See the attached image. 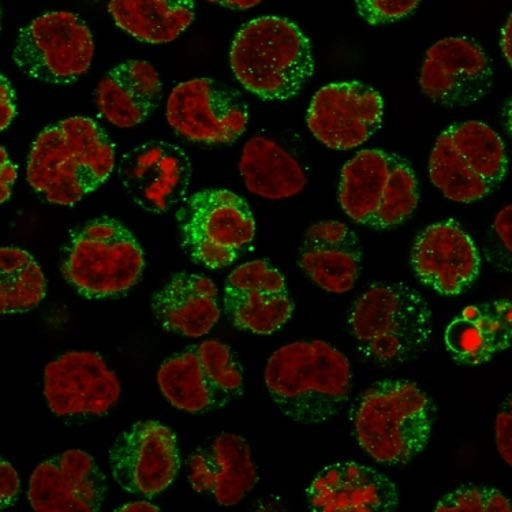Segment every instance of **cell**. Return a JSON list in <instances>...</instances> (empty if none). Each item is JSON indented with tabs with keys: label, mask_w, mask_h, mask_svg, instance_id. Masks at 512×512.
<instances>
[{
	"label": "cell",
	"mask_w": 512,
	"mask_h": 512,
	"mask_svg": "<svg viewBox=\"0 0 512 512\" xmlns=\"http://www.w3.org/2000/svg\"><path fill=\"white\" fill-rule=\"evenodd\" d=\"M339 204L353 222L375 230L401 226L420 203L410 164L383 149L358 152L342 168Z\"/></svg>",
	"instance_id": "52a82bcc"
},
{
	"label": "cell",
	"mask_w": 512,
	"mask_h": 512,
	"mask_svg": "<svg viewBox=\"0 0 512 512\" xmlns=\"http://www.w3.org/2000/svg\"><path fill=\"white\" fill-rule=\"evenodd\" d=\"M108 458L119 487L144 497L171 487L181 467L177 436L158 421H140L127 429L112 444Z\"/></svg>",
	"instance_id": "5bb4252c"
},
{
	"label": "cell",
	"mask_w": 512,
	"mask_h": 512,
	"mask_svg": "<svg viewBox=\"0 0 512 512\" xmlns=\"http://www.w3.org/2000/svg\"><path fill=\"white\" fill-rule=\"evenodd\" d=\"M511 37H512V29H511V16H508L506 24L503 25L502 28V36H500V48H502L503 56L506 58L508 65L511 66V55H512V46H511Z\"/></svg>",
	"instance_id": "8d00e7d4"
},
{
	"label": "cell",
	"mask_w": 512,
	"mask_h": 512,
	"mask_svg": "<svg viewBox=\"0 0 512 512\" xmlns=\"http://www.w3.org/2000/svg\"><path fill=\"white\" fill-rule=\"evenodd\" d=\"M383 117V97L376 89L357 81L335 82L313 96L306 122L325 147L349 151L375 136Z\"/></svg>",
	"instance_id": "2e32d148"
},
{
	"label": "cell",
	"mask_w": 512,
	"mask_h": 512,
	"mask_svg": "<svg viewBox=\"0 0 512 512\" xmlns=\"http://www.w3.org/2000/svg\"><path fill=\"white\" fill-rule=\"evenodd\" d=\"M246 189L265 200L298 196L308 185L300 162L272 138L254 136L246 142L239 160Z\"/></svg>",
	"instance_id": "4316f807"
},
{
	"label": "cell",
	"mask_w": 512,
	"mask_h": 512,
	"mask_svg": "<svg viewBox=\"0 0 512 512\" xmlns=\"http://www.w3.org/2000/svg\"><path fill=\"white\" fill-rule=\"evenodd\" d=\"M437 512H511L510 500L497 489L461 487L444 496L436 504Z\"/></svg>",
	"instance_id": "f546056e"
},
{
	"label": "cell",
	"mask_w": 512,
	"mask_h": 512,
	"mask_svg": "<svg viewBox=\"0 0 512 512\" xmlns=\"http://www.w3.org/2000/svg\"><path fill=\"white\" fill-rule=\"evenodd\" d=\"M190 487L223 507L237 506L259 482L252 450L244 437L220 433L189 457Z\"/></svg>",
	"instance_id": "44dd1931"
},
{
	"label": "cell",
	"mask_w": 512,
	"mask_h": 512,
	"mask_svg": "<svg viewBox=\"0 0 512 512\" xmlns=\"http://www.w3.org/2000/svg\"><path fill=\"white\" fill-rule=\"evenodd\" d=\"M152 312L164 330L201 338L222 316L218 287L207 276L179 272L153 294Z\"/></svg>",
	"instance_id": "cb8c5ba5"
},
{
	"label": "cell",
	"mask_w": 512,
	"mask_h": 512,
	"mask_svg": "<svg viewBox=\"0 0 512 512\" xmlns=\"http://www.w3.org/2000/svg\"><path fill=\"white\" fill-rule=\"evenodd\" d=\"M493 77L491 58L477 41L469 37H447L426 52L420 87L439 106L467 107L491 92Z\"/></svg>",
	"instance_id": "9a60e30c"
},
{
	"label": "cell",
	"mask_w": 512,
	"mask_h": 512,
	"mask_svg": "<svg viewBox=\"0 0 512 512\" xmlns=\"http://www.w3.org/2000/svg\"><path fill=\"white\" fill-rule=\"evenodd\" d=\"M265 387L276 409L305 425L332 420L345 407L353 373L342 351L323 340L295 342L269 357Z\"/></svg>",
	"instance_id": "7a4b0ae2"
},
{
	"label": "cell",
	"mask_w": 512,
	"mask_h": 512,
	"mask_svg": "<svg viewBox=\"0 0 512 512\" xmlns=\"http://www.w3.org/2000/svg\"><path fill=\"white\" fill-rule=\"evenodd\" d=\"M107 496V478L91 454L67 450L41 462L29 480L28 500L39 512H95Z\"/></svg>",
	"instance_id": "d6986e66"
},
{
	"label": "cell",
	"mask_w": 512,
	"mask_h": 512,
	"mask_svg": "<svg viewBox=\"0 0 512 512\" xmlns=\"http://www.w3.org/2000/svg\"><path fill=\"white\" fill-rule=\"evenodd\" d=\"M410 261L417 278L443 295H458L469 289L481 268L473 238L455 220L422 230L411 249Z\"/></svg>",
	"instance_id": "ffe728a7"
},
{
	"label": "cell",
	"mask_w": 512,
	"mask_h": 512,
	"mask_svg": "<svg viewBox=\"0 0 512 512\" xmlns=\"http://www.w3.org/2000/svg\"><path fill=\"white\" fill-rule=\"evenodd\" d=\"M506 145L488 125L477 121L454 123L435 142L429 158V177L443 196L470 204L491 196L506 178Z\"/></svg>",
	"instance_id": "ba28073f"
},
{
	"label": "cell",
	"mask_w": 512,
	"mask_h": 512,
	"mask_svg": "<svg viewBox=\"0 0 512 512\" xmlns=\"http://www.w3.org/2000/svg\"><path fill=\"white\" fill-rule=\"evenodd\" d=\"M95 40L87 22L71 11H51L18 33L13 59L33 80L69 85L91 69Z\"/></svg>",
	"instance_id": "8fae6325"
},
{
	"label": "cell",
	"mask_w": 512,
	"mask_h": 512,
	"mask_svg": "<svg viewBox=\"0 0 512 512\" xmlns=\"http://www.w3.org/2000/svg\"><path fill=\"white\" fill-rule=\"evenodd\" d=\"M158 386L175 409L203 414L222 409L244 391L237 355L220 340H204L160 365Z\"/></svg>",
	"instance_id": "30bf717a"
},
{
	"label": "cell",
	"mask_w": 512,
	"mask_h": 512,
	"mask_svg": "<svg viewBox=\"0 0 512 512\" xmlns=\"http://www.w3.org/2000/svg\"><path fill=\"white\" fill-rule=\"evenodd\" d=\"M117 511L122 512H153L160 511V507L155 506L147 500H136V502H130L123 504L122 507L117 508Z\"/></svg>",
	"instance_id": "74e56055"
},
{
	"label": "cell",
	"mask_w": 512,
	"mask_h": 512,
	"mask_svg": "<svg viewBox=\"0 0 512 512\" xmlns=\"http://www.w3.org/2000/svg\"><path fill=\"white\" fill-rule=\"evenodd\" d=\"M349 327L365 360L401 365L420 357L431 342L432 312L406 284L375 283L351 306Z\"/></svg>",
	"instance_id": "3957f363"
},
{
	"label": "cell",
	"mask_w": 512,
	"mask_h": 512,
	"mask_svg": "<svg viewBox=\"0 0 512 512\" xmlns=\"http://www.w3.org/2000/svg\"><path fill=\"white\" fill-rule=\"evenodd\" d=\"M21 493V480L16 467L0 457V511L17 503Z\"/></svg>",
	"instance_id": "d6a6232c"
},
{
	"label": "cell",
	"mask_w": 512,
	"mask_h": 512,
	"mask_svg": "<svg viewBox=\"0 0 512 512\" xmlns=\"http://www.w3.org/2000/svg\"><path fill=\"white\" fill-rule=\"evenodd\" d=\"M17 115V97L13 85L0 73V132L11 125Z\"/></svg>",
	"instance_id": "836d02e7"
},
{
	"label": "cell",
	"mask_w": 512,
	"mask_h": 512,
	"mask_svg": "<svg viewBox=\"0 0 512 512\" xmlns=\"http://www.w3.org/2000/svg\"><path fill=\"white\" fill-rule=\"evenodd\" d=\"M358 14L369 25L391 24L410 16L421 0H354Z\"/></svg>",
	"instance_id": "4dcf8cb0"
},
{
	"label": "cell",
	"mask_w": 512,
	"mask_h": 512,
	"mask_svg": "<svg viewBox=\"0 0 512 512\" xmlns=\"http://www.w3.org/2000/svg\"><path fill=\"white\" fill-rule=\"evenodd\" d=\"M18 178V168L11 162L9 153L0 145V205L7 203Z\"/></svg>",
	"instance_id": "e575fe53"
},
{
	"label": "cell",
	"mask_w": 512,
	"mask_h": 512,
	"mask_svg": "<svg viewBox=\"0 0 512 512\" xmlns=\"http://www.w3.org/2000/svg\"><path fill=\"white\" fill-rule=\"evenodd\" d=\"M263 2L264 0H220L219 5L230 10H249Z\"/></svg>",
	"instance_id": "f35d334b"
},
{
	"label": "cell",
	"mask_w": 512,
	"mask_h": 512,
	"mask_svg": "<svg viewBox=\"0 0 512 512\" xmlns=\"http://www.w3.org/2000/svg\"><path fill=\"white\" fill-rule=\"evenodd\" d=\"M512 310L510 300L466 306L448 324L444 343L455 361L481 365L511 346Z\"/></svg>",
	"instance_id": "484cf974"
},
{
	"label": "cell",
	"mask_w": 512,
	"mask_h": 512,
	"mask_svg": "<svg viewBox=\"0 0 512 512\" xmlns=\"http://www.w3.org/2000/svg\"><path fill=\"white\" fill-rule=\"evenodd\" d=\"M435 406L417 384L384 380L355 402L354 433L362 450L376 462L406 465L428 446Z\"/></svg>",
	"instance_id": "277c9868"
},
{
	"label": "cell",
	"mask_w": 512,
	"mask_h": 512,
	"mask_svg": "<svg viewBox=\"0 0 512 512\" xmlns=\"http://www.w3.org/2000/svg\"><path fill=\"white\" fill-rule=\"evenodd\" d=\"M162 96L159 73L145 61L121 63L108 71L96 88L100 114L119 129H130L147 121Z\"/></svg>",
	"instance_id": "d4e9b609"
},
{
	"label": "cell",
	"mask_w": 512,
	"mask_h": 512,
	"mask_svg": "<svg viewBox=\"0 0 512 512\" xmlns=\"http://www.w3.org/2000/svg\"><path fill=\"white\" fill-rule=\"evenodd\" d=\"M46 295V275L35 257L16 246L0 248V315L29 312Z\"/></svg>",
	"instance_id": "f1b7e54d"
},
{
	"label": "cell",
	"mask_w": 512,
	"mask_h": 512,
	"mask_svg": "<svg viewBox=\"0 0 512 512\" xmlns=\"http://www.w3.org/2000/svg\"><path fill=\"white\" fill-rule=\"evenodd\" d=\"M496 447L500 458L511 466L512 459V410L511 396H507L495 422Z\"/></svg>",
	"instance_id": "1f68e13d"
},
{
	"label": "cell",
	"mask_w": 512,
	"mask_h": 512,
	"mask_svg": "<svg viewBox=\"0 0 512 512\" xmlns=\"http://www.w3.org/2000/svg\"><path fill=\"white\" fill-rule=\"evenodd\" d=\"M112 20L134 39L148 44L177 40L196 18V0H110Z\"/></svg>",
	"instance_id": "83f0119b"
},
{
	"label": "cell",
	"mask_w": 512,
	"mask_h": 512,
	"mask_svg": "<svg viewBox=\"0 0 512 512\" xmlns=\"http://www.w3.org/2000/svg\"><path fill=\"white\" fill-rule=\"evenodd\" d=\"M44 398L61 418L102 417L118 405L121 380L95 351H69L44 369Z\"/></svg>",
	"instance_id": "4fadbf2b"
},
{
	"label": "cell",
	"mask_w": 512,
	"mask_h": 512,
	"mask_svg": "<svg viewBox=\"0 0 512 512\" xmlns=\"http://www.w3.org/2000/svg\"><path fill=\"white\" fill-rule=\"evenodd\" d=\"M166 117L186 140L223 145L245 133L249 108L234 89L211 78H194L181 82L168 95Z\"/></svg>",
	"instance_id": "7c38bea8"
},
{
	"label": "cell",
	"mask_w": 512,
	"mask_h": 512,
	"mask_svg": "<svg viewBox=\"0 0 512 512\" xmlns=\"http://www.w3.org/2000/svg\"><path fill=\"white\" fill-rule=\"evenodd\" d=\"M118 175L138 207L164 213L181 203L188 192L192 164L177 145L151 141L122 156Z\"/></svg>",
	"instance_id": "ac0fdd59"
},
{
	"label": "cell",
	"mask_w": 512,
	"mask_h": 512,
	"mask_svg": "<svg viewBox=\"0 0 512 512\" xmlns=\"http://www.w3.org/2000/svg\"><path fill=\"white\" fill-rule=\"evenodd\" d=\"M511 205L508 204L497 213L495 222H493V237L499 241V245L506 250L508 256H511Z\"/></svg>",
	"instance_id": "d590c367"
},
{
	"label": "cell",
	"mask_w": 512,
	"mask_h": 512,
	"mask_svg": "<svg viewBox=\"0 0 512 512\" xmlns=\"http://www.w3.org/2000/svg\"><path fill=\"white\" fill-rule=\"evenodd\" d=\"M177 224L183 250L209 269L235 263L256 237L252 209L230 190L194 193L178 209Z\"/></svg>",
	"instance_id": "9c48e42d"
},
{
	"label": "cell",
	"mask_w": 512,
	"mask_h": 512,
	"mask_svg": "<svg viewBox=\"0 0 512 512\" xmlns=\"http://www.w3.org/2000/svg\"><path fill=\"white\" fill-rule=\"evenodd\" d=\"M207 2H209V3H218V5H219L220 0H207Z\"/></svg>",
	"instance_id": "60d3db41"
},
{
	"label": "cell",
	"mask_w": 512,
	"mask_h": 512,
	"mask_svg": "<svg viewBox=\"0 0 512 512\" xmlns=\"http://www.w3.org/2000/svg\"><path fill=\"white\" fill-rule=\"evenodd\" d=\"M145 256L132 231L112 218L85 223L62 250L61 272L85 298L121 297L140 282Z\"/></svg>",
	"instance_id": "8992f818"
},
{
	"label": "cell",
	"mask_w": 512,
	"mask_h": 512,
	"mask_svg": "<svg viewBox=\"0 0 512 512\" xmlns=\"http://www.w3.org/2000/svg\"><path fill=\"white\" fill-rule=\"evenodd\" d=\"M305 497L309 510L317 512H391L399 506L394 481L354 462L324 467Z\"/></svg>",
	"instance_id": "7402d4cb"
},
{
	"label": "cell",
	"mask_w": 512,
	"mask_h": 512,
	"mask_svg": "<svg viewBox=\"0 0 512 512\" xmlns=\"http://www.w3.org/2000/svg\"><path fill=\"white\" fill-rule=\"evenodd\" d=\"M235 78L263 100H289L315 71L308 37L293 21L260 17L242 26L230 51Z\"/></svg>",
	"instance_id": "5b68a950"
},
{
	"label": "cell",
	"mask_w": 512,
	"mask_h": 512,
	"mask_svg": "<svg viewBox=\"0 0 512 512\" xmlns=\"http://www.w3.org/2000/svg\"><path fill=\"white\" fill-rule=\"evenodd\" d=\"M223 308L234 327L256 335L279 331L294 312L286 279L267 260L249 261L231 272Z\"/></svg>",
	"instance_id": "e0dca14e"
},
{
	"label": "cell",
	"mask_w": 512,
	"mask_h": 512,
	"mask_svg": "<svg viewBox=\"0 0 512 512\" xmlns=\"http://www.w3.org/2000/svg\"><path fill=\"white\" fill-rule=\"evenodd\" d=\"M114 167V144L99 123L70 117L37 136L26 179L47 203L71 207L104 185Z\"/></svg>",
	"instance_id": "6da1fadb"
},
{
	"label": "cell",
	"mask_w": 512,
	"mask_h": 512,
	"mask_svg": "<svg viewBox=\"0 0 512 512\" xmlns=\"http://www.w3.org/2000/svg\"><path fill=\"white\" fill-rule=\"evenodd\" d=\"M362 248L346 223L325 220L306 231L298 252V265L320 289L345 294L361 274Z\"/></svg>",
	"instance_id": "603a6c76"
},
{
	"label": "cell",
	"mask_w": 512,
	"mask_h": 512,
	"mask_svg": "<svg viewBox=\"0 0 512 512\" xmlns=\"http://www.w3.org/2000/svg\"><path fill=\"white\" fill-rule=\"evenodd\" d=\"M0 32H2V9H0Z\"/></svg>",
	"instance_id": "ab89813d"
}]
</instances>
